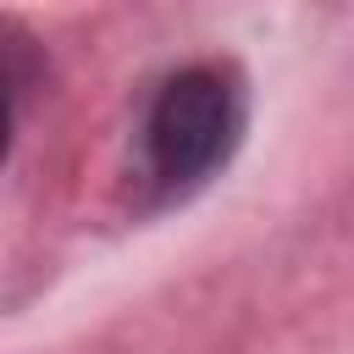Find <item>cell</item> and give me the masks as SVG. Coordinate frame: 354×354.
<instances>
[{"label":"cell","instance_id":"1","mask_svg":"<svg viewBox=\"0 0 354 354\" xmlns=\"http://www.w3.org/2000/svg\"><path fill=\"white\" fill-rule=\"evenodd\" d=\"M243 133V94L221 66H188L160 83L149 116H144V160L149 177L166 194L199 188Z\"/></svg>","mask_w":354,"mask_h":354}]
</instances>
